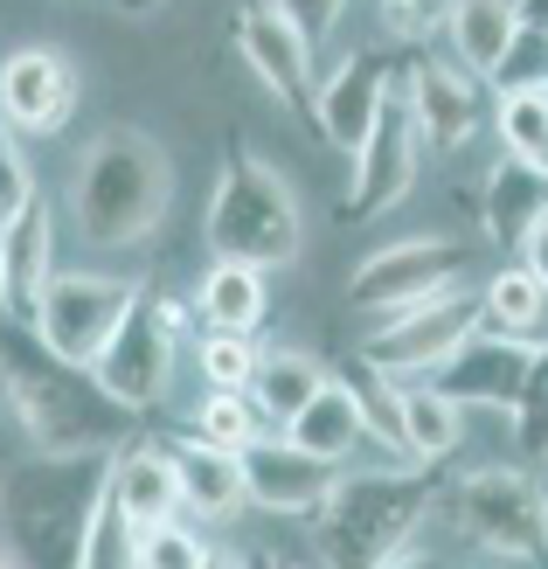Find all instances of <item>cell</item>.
Returning a JSON list of instances; mask_svg holds the SVG:
<instances>
[{"mask_svg": "<svg viewBox=\"0 0 548 569\" xmlns=\"http://www.w3.org/2000/svg\"><path fill=\"white\" fill-rule=\"evenodd\" d=\"M0 389L42 459H111L119 445H132L139 417L111 403L91 368L49 355L36 327L0 320Z\"/></svg>", "mask_w": 548, "mask_h": 569, "instance_id": "cell-1", "label": "cell"}, {"mask_svg": "<svg viewBox=\"0 0 548 569\" xmlns=\"http://www.w3.org/2000/svg\"><path fill=\"white\" fill-rule=\"evenodd\" d=\"M111 487V459H36L0 487L8 542L21 569H77Z\"/></svg>", "mask_w": 548, "mask_h": 569, "instance_id": "cell-2", "label": "cell"}, {"mask_svg": "<svg viewBox=\"0 0 548 569\" xmlns=\"http://www.w3.org/2000/svg\"><path fill=\"white\" fill-rule=\"evenodd\" d=\"M430 507H438V479L417 466L333 479V500L320 507V549L333 569H382L389 556L410 549Z\"/></svg>", "mask_w": 548, "mask_h": 569, "instance_id": "cell-3", "label": "cell"}, {"mask_svg": "<svg viewBox=\"0 0 548 569\" xmlns=\"http://www.w3.org/2000/svg\"><path fill=\"white\" fill-rule=\"evenodd\" d=\"M209 250L216 264H250V271H278L299 258V202L285 188L278 167H265L243 139L229 147L216 194H209Z\"/></svg>", "mask_w": 548, "mask_h": 569, "instance_id": "cell-4", "label": "cell"}, {"mask_svg": "<svg viewBox=\"0 0 548 569\" xmlns=\"http://www.w3.org/2000/svg\"><path fill=\"white\" fill-rule=\"evenodd\" d=\"M77 230L91 243H139L153 237V222L167 216V153L147 132H104L77 167Z\"/></svg>", "mask_w": 548, "mask_h": 569, "instance_id": "cell-5", "label": "cell"}, {"mask_svg": "<svg viewBox=\"0 0 548 569\" xmlns=\"http://www.w3.org/2000/svg\"><path fill=\"white\" fill-rule=\"evenodd\" d=\"M451 521L500 562H548V493L528 472L479 466L451 487Z\"/></svg>", "mask_w": 548, "mask_h": 569, "instance_id": "cell-6", "label": "cell"}, {"mask_svg": "<svg viewBox=\"0 0 548 569\" xmlns=\"http://www.w3.org/2000/svg\"><path fill=\"white\" fill-rule=\"evenodd\" d=\"M181 320L188 306L167 299V292H139V306L126 312V327L111 333V348L98 355V389L111 396V403H126L132 417H147L167 382H175V340H181Z\"/></svg>", "mask_w": 548, "mask_h": 569, "instance_id": "cell-7", "label": "cell"}, {"mask_svg": "<svg viewBox=\"0 0 548 569\" xmlns=\"http://www.w3.org/2000/svg\"><path fill=\"white\" fill-rule=\"evenodd\" d=\"M139 292L147 284L132 278H98V271H56L49 278V299H42V348L63 355L77 368H98V355L111 348V333L126 327V312L139 306Z\"/></svg>", "mask_w": 548, "mask_h": 569, "instance_id": "cell-8", "label": "cell"}, {"mask_svg": "<svg viewBox=\"0 0 548 569\" xmlns=\"http://www.w3.org/2000/svg\"><path fill=\"white\" fill-rule=\"evenodd\" d=\"M472 333H479V292H458V284H451V292L424 299L410 312H389V327L368 333L361 361L375 368V376H389V382H402V376H438V368L466 348Z\"/></svg>", "mask_w": 548, "mask_h": 569, "instance_id": "cell-9", "label": "cell"}, {"mask_svg": "<svg viewBox=\"0 0 548 569\" xmlns=\"http://www.w3.org/2000/svg\"><path fill=\"white\" fill-rule=\"evenodd\" d=\"M466 271V250L445 243V237H410V243H389V250H368L348 278V306L355 312H410L424 299H438L458 284Z\"/></svg>", "mask_w": 548, "mask_h": 569, "instance_id": "cell-10", "label": "cell"}, {"mask_svg": "<svg viewBox=\"0 0 548 569\" xmlns=\"http://www.w3.org/2000/svg\"><path fill=\"white\" fill-rule=\"evenodd\" d=\"M229 36H237V56L250 63V77L265 83V91L292 111V119L312 126V91H320V70H312V42L299 36V28L285 21L271 0H243L237 21H229Z\"/></svg>", "mask_w": 548, "mask_h": 569, "instance_id": "cell-11", "label": "cell"}, {"mask_svg": "<svg viewBox=\"0 0 548 569\" xmlns=\"http://www.w3.org/2000/svg\"><path fill=\"white\" fill-rule=\"evenodd\" d=\"M417 147H424V139L410 126V104H402V91H389L382 119H375V132L361 139V153H355L340 222H375L382 209H396L402 194H410V181H417Z\"/></svg>", "mask_w": 548, "mask_h": 569, "instance_id": "cell-12", "label": "cell"}, {"mask_svg": "<svg viewBox=\"0 0 548 569\" xmlns=\"http://www.w3.org/2000/svg\"><path fill=\"white\" fill-rule=\"evenodd\" d=\"M402 104H410V126L424 147H466V139L486 126V91L479 77H466L458 63H445V56H402Z\"/></svg>", "mask_w": 548, "mask_h": 569, "instance_id": "cell-13", "label": "cell"}, {"mask_svg": "<svg viewBox=\"0 0 548 569\" xmlns=\"http://www.w3.org/2000/svg\"><path fill=\"white\" fill-rule=\"evenodd\" d=\"M396 70H402V56L355 49L348 63H340L333 77H320V91H312V132L355 160L361 139L375 132V119H382L389 91H396Z\"/></svg>", "mask_w": 548, "mask_h": 569, "instance_id": "cell-14", "label": "cell"}, {"mask_svg": "<svg viewBox=\"0 0 548 569\" xmlns=\"http://www.w3.org/2000/svg\"><path fill=\"white\" fill-rule=\"evenodd\" d=\"M528 368H535V348H521V340H500V333L479 327L466 348H458L438 376H430V389H438L451 410H514V403H521Z\"/></svg>", "mask_w": 548, "mask_h": 569, "instance_id": "cell-15", "label": "cell"}, {"mask_svg": "<svg viewBox=\"0 0 548 569\" xmlns=\"http://www.w3.org/2000/svg\"><path fill=\"white\" fill-rule=\"evenodd\" d=\"M243 493H250V507H265V515L320 521V507L333 500V466L306 459L292 438H257L243 451Z\"/></svg>", "mask_w": 548, "mask_h": 569, "instance_id": "cell-16", "label": "cell"}, {"mask_svg": "<svg viewBox=\"0 0 548 569\" xmlns=\"http://www.w3.org/2000/svg\"><path fill=\"white\" fill-rule=\"evenodd\" d=\"M77 111V70L56 49H14L0 63V126L8 132H56Z\"/></svg>", "mask_w": 548, "mask_h": 569, "instance_id": "cell-17", "label": "cell"}, {"mask_svg": "<svg viewBox=\"0 0 548 569\" xmlns=\"http://www.w3.org/2000/svg\"><path fill=\"white\" fill-rule=\"evenodd\" d=\"M111 500L119 515L147 535V528H167L181 515V472H175V451L167 438H132L111 451Z\"/></svg>", "mask_w": 548, "mask_h": 569, "instance_id": "cell-18", "label": "cell"}, {"mask_svg": "<svg viewBox=\"0 0 548 569\" xmlns=\"http://www.w3.org/2000/svg\"><path fill=\"white\" fill-rule=\"evenodd\" d=\"M0 264H8V306H0V320L36 327L42 320V299H49V278H56V222H49V202H36L21 222L0 230Z\"/></svg>", "mask_w": 548, "mask_h": 569, "instance_id": "cell-19", "label": "cell"}, {"mask_svg": "<svg viewBox=\"0 0 548 569\" xmlns=\"http://www.w3.org/2000/svg\"><path fill=\"white\" fill-rule=\"evenodd\" d=\"M445 36L466 77H507L514 49H521V21H514V0H451Z\"/></svg>", "mask_w": 548, "mask_h": 569, "instance_id": "cell-20", "label": "cell"}, {"mask_svg": "<svg viewBox=\"0 0 548 569\" xmlns=\"http://www.w3.org/2000/svg\"><path fill=\"white\" fill-rule=\"evenodd\" d=\"M167 451H175V472H181V507H195L201 521H237L250 507L243 459H229V451H216V445H195L188 431L167 438Z\"/></svg>", "mask_w": 548, "mask_h": 569, "instance_id": "cell-21", "label": "cell"}, {"mask_svg": "<svg viewBox=\"0 0 548 569\" xmlns=\"http://www.w3.org/2000/svg\"><path fill=\"white\" fill-rule=\"evenodd\" d=\"M548 216V174H535V167L521 160H494V174H486V194H479V222L486 237H494L500 250H521L535 237V222Z\"/></svg>", "mask_w": 548, "mask_h": 569, "instance_id": "cell-22", "label": "cell"}, {"mask_svg": "<svg viewBox=\"0 0 548 569\" xmlns=\"http://www.w3.org/2000/svg\"><path fill=\"white\" fill-rule=\"evenodd\" d=\"M479 327L500 340H521V348H548V284L528 278L521 264L494 271L479 292Z\"/></svg>", "mask_w": 548, "mask_h": 569, "instance_id": "cell-23", "label": "cell"}, {"mask_svg": "<svg viewBox=\"0 0 548 569\" xmlns=\"http://www.w3.org/2000/svg\"><path fill=\"white\" fill-rule=\"evenodd\" d=\"M327 382H333V376H327V368L312 361V355H299V348H265V355H257V376H250L243 396L257 403V417H265V423H292Z\"/></svg>", "mask_w": 548, "mask_h": 569, "instance_id": "cell-24", "label": "cell"}, {"mask_svg": "<svg viewBox=\"0 0 548 569\" xmlns=\"http://www.w3.org/2000/svg\"><path fill=\"white\" fill-rule=\"evenodd\" d=\"M285 438H292L299 451H306V459H320V466H340V459H348V451L368 438L361 431V410H355V396H348V382H327L320 396H312V403L292 417V423H285Z\"/></svg>", "mask_w": 548, "mask_h": 569, "instance_id": "cell-25", "label": "cell"}, {"mask_svg": "<svg viewBox=\"0 0 548 569\" xmlns=\"http://www.w3.org/2000/svg\"><path fill=\"white\" fill-rule=\"evenodd\" d=\"M195 312H201V333H257L265 327V271L250 264H209L195 292Z\"/></svg>", "mask_w": 548, "mask_h": 569, "instance_id": "cell-26", "label": "cell"}, {"mask_svg": "<svg viewBox=\"0 0 548 569\" xmlns=\"http://www.w3.org/2000/svg\"><path fill=\"white\" fill-rule=\"evenodd\" d=\"M181 431L195 445H216V451H229V459H243V451L265 438V417H257V403H250L243 389H209Z\"/></svg>", "mask_w": 548, "mask_h": 569, "instance_id": "cell-27", "label": "cell"}, {"mask_svg": "<svg viewBox=\"0 0 548 569\" xmlns=\"http://www.w3.org/2000/svg\"><path fill=\"white\" fill-rule=\"evenodd\" d=\"M451 451H458V410L430 382L402 389V459L438 466V459H451Z\"/></svg>", "mask_w": 548, "mask_h": 569, "instance_id": "cell-28", "label": "cell"}, {"mask_svg": "<svg viewBox=\"0 0 548 569\" xmlns=\"http://www.w3.org/2000/svg\"><path fill=\"white\" fill-rule=\"evenodd\" d=\"M500 147H507V160L548 174V91H541V83H535V91L514 83V91L500 98Z\"/></svg>", "mask_w": 548, "mask_h": 569, "instance_id": "cell-29", "label": "cell"}, {"mask_svg": "<svg viewBox=\"0 0 548 569\" xmlns=\"http://www.w3.org/2000/svg\"><path fill=\"white\" fill-rule=\"evenodd\" d=\"M348 382V396H355V410H361V431L375 438V445H389V451H402V389L389 382V376H375V368L361 361L355 376H340Z\"/></svg>", "mask_w": 548, "mask_h": 569, "instance_id": "cell-30", "label": "cell"}, {"mask_svg": "<svg viewBox=\"0 0 548 569\" xmlns=\"http://www.w3.org/2000/svg\"><path fill=\"white\" fill-rule=\"evenodd\" d=\"M77 569H139V528L119 515L111 487H104V507H98V521H91V542H83Z\"/></svg>", "mask_w": 548, "mask_h": 569, "instance_id": "cell-31", "label": "cell"}, {"mask_svg": "<svg viewBox=\"0 0 548 569\" xmlns=\"http://www.w3.org/2000/svg\"><path fill=\"white\" fill-rule=\"evenodd\" d=\"M514 417V445L528 451V459H548V348H535V368L521 382V403L507 410Z\"/></svg>", "mask_w": 548, "mask_h": 569, "instance_id": "cell-32", "label": "cell"}, {"mask_svg": "<svg viewBox=\"0 0 548 569\" xmlns=\"http://www.w3.org/2000/svg\"><path fill=\"white\" fill-rule=\"evenodd\" d=\"M195 361L209 376V389H250V376H257V348L243 333H201Z\"/></svg>", "mask_w": 548, "mask_h": 569, "instance_id": "cell-33", "label": "cell"}, {"mask_svg": "<svg viewBox=\"0 0 548 569\" xmlns=\"http://www.w3.org/2000/svg\"><path fill=\"white\" fill-rule=\"evenodd\" d=\"M201 562H209V542H201L195 528H181V521L139 535V569H201Z\"/></svg>", "mask_w": 548, "mask_h": 569, "instance_id": "cell-34", "label": "cell"}, {"mask_svg": "<svg viewBox=\"0 0 548 569\" xmlns=\"http://www.w3.org/2000/svg\"><path fill=\"white\" fill-rule=\"evenodd\" d=\"M36 202H42V194H36V174H28V160H21V147H14V132L0 126V230H8V222H21Z\"/></svg>", "mask_w": 548, "mask_h": 569, "instance_id": "cell-35", "label": "cell"}, {"mask_svg": "<svg viewBox=\"0 0 548 569\" xmlns=\"http://www.w3.org/2000/svg\"><path fill=\"white\" fill-rule=\"evenodd\" d=\"M271 8H278L285 21H292V28H299L306 42H320L327 28L340 21V8H348V0H271Z\"/></svg>", "mask_w": 548, "mask_h": 569, "instance_id": "cell-36", "label": "cell"}, {"mask_svg": "<svg viewBox=\"0 0 548 569\" xmlns=\"http://www.w3.org/2000/svg\"><path fill=\"white\" fill-rule=\"evenodd\" d=\"M521 271H528V278H541V284H548V216H541V222H535V237H528V243H521Z\"/></svg>", "mask_w": 548, "mask_h": 569, "instance_id": "cell-37", "label": "cell"}, {"mask_svg": "<svg viewBox=\"0 0 548 569\" xmlns=\"http://www.w3.org/2000/svg\"><path fill=\"white\" fill-rule=\"evenodd\" d=\"M514 21L528 42H548V0H514Z\"/></svg>", "mask_w": 548, "mask_h": 569, "instance_id": "cell-38", "label": "cell"}, {"mask_svg": "<svg viewBox=\"0 0 548 569\" xmlns=\"http://www.w3.org/2000/svg\"><path fill=\"white\" fill-rule=\"evenodd\" d=\"M382 8H389V14H402V21L417 28V21H424V8H430V0H382Z\"/></svg>", "mask_w": 548, "mask_h": 569, "instance_id": "cell-39", "label": "cell"}, {"mask_svg": "<svg viewBox=\"0 0 548 569\" xmlns=\"http://www.w3.org/2000/svg\"><path fill=\"white\" fill-rule=\"evenodd\" d=\"M382 569H438V562H430V556H424V549H402V556H389V562H382Z\"/></svg>", "mask_w": 548, "mask_h": 569, "instance_id": "cell-40", "label": "cell"}, {"mask_svg": "<svg viewBox=\"0 0 548 569\" xmlns=\"http://www.w3.org/2000/svg\"><path fill=\"white\" fill-rule=\"evenodd\" d=\"M201 569H250V562H237V556H209Z\"/></svg>", "mask_w": 548, "mask_h": 569, "instance_id": "cell-41", "label": "cell"}, {"mask_svg": "<svg viewBox=\"0 0 548 569\" xmlns=\"http://www.w3.org/2000/svg\"><path fill=\"white\" fill-rule=\"evenodd\" d=\"M119 8H126V14H153V8H160V0H119Z\"/></svg>", "mask_w": 548, "mask_h": 569, "instance_id": "cell-42", "label": "cell"}, {"mask_svg": "<svg viewBox=\"0 0 548 569\" xmlns=\"http://www.w3.org/2000/svg\"><path fill=\"white\" fill-rule=\"evenodd\" d=\"M250 569H299V562H278V556H257Z\"/></svg>", "mask_w": 548, "mask_h": 569, "instance_id": "cell-43", "label": "cell"}, {"mask_svg": "<svg viewBox=\"0 0 548 569\" xmlns=\"http://www.w3.org/2000/svg\"><path fill=\"white\" fill-rule=\"evenodd\" d=\"M0 306H8V264H0Z\"/></svg>", "mask_w": 548, "mask_h": 569, "instance_id": "cell-44", "label": "cell"}, {"mask_svg": "<svg viewBox=\"0 0 548 569\" xmlns=\"http://www.w3.org/2000/svg\"><path fill=\"white\" fill-rule=\"evenodd\" d=\"M0 569H14V556H8V549H0Z\"/></svg>", "mask_w": 548, "mask_h": 569, "instance_id": "cell-45", "label": "cell"}, {"mask_svg": "<svg viewBox=\"0 0 548 569\" xmlns=\"http://www.w3.org/2000/svg\"><path fill=\"white\" fill-rule=\"evenodd\" d=\"M541 91H548V83H541Z\"/></svg>", "mask_w": 548, "mask_h": 569, "instance_id": "cell-46", "label": "cell"}, {"mask_svg": "<svg viewBox=\"0 0 548 569\" xmlns=\"http://www.w3.org/2000/svg\"><path fill=\"white\" fill-rule=\"evenodd\" d=\"M541 493H548V487H541Z\"/></svg>", "mask_w": 548, "mask_h": 569, "instance_id": "cell-47", "label": "cell"}]
</instances>
